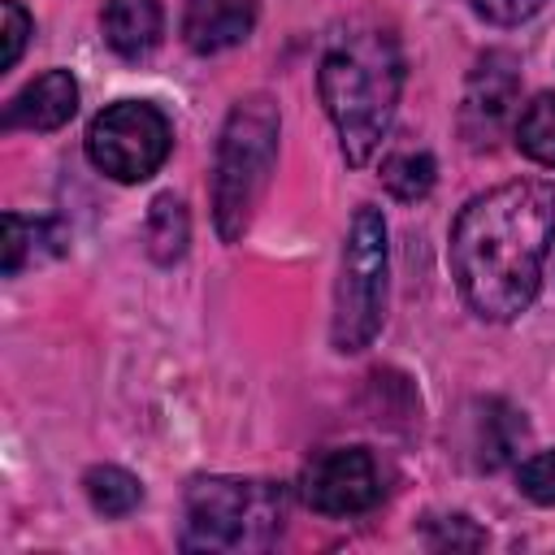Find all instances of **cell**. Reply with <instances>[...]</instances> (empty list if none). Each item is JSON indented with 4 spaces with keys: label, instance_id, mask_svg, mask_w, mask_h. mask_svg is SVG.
<instances>
[{
    "label": "cell",
    "instance_id": "1",
    "mask_svg": "<svg viewBox=\"0 0 555 555\" xmlns=\"http://www.w3.org/2000/svg\"><path fill=\"white\" fill-rule=\"evenodd\" d=\"M555 243V186L546 178H516L473 195L451 225V273L460 299L481 321L520 317Z\"/></svg>",
    "mask_w": 555,
    "mask_h": 555
},
{
    "label": "cell",
    "instance_id": "2",
    "mask_svg": "<svg viewBox=\"0 0 555 555\" xmlns=\"http://www.w3.org/2000/svg\"><path fill=\"white\" fill-rule=\"evenodd\" d=\"M321 104L338 130L347 165H369L395 121L403 95V52L399 39L382 26L356 30L321 56L317 69Z\"/></svg>",
    "mask_w": 555,
    "mask_h": 555
},
{
    "label": "cell",
    "instance_id": "3",
    "mask_svg": "<svg viewBox=\"0 0 555 555\" xmlns=\"http://www.w3.org/2000/svg\"><path fill=\"white\" fill-rule=\"evenodd\" d=\"M278 134L282 121L269 95H247L230 108L212 165V221L221 243H238L247 234L278 165Z\"/></svg>",
    "mask_w": 555,
    "mask_h": 555
},
{
    "label": "cell",
    "instance_id": "4",
    "mask_svg": "<svg viewBox=\"0 0 555 555\" xmlns=\"http://www.w3.org/2000/svg\"><path fill=\"white\" fill-rule=\"evenodd\" d=\"M286 525V490L260 477H195L182 499L186 551H264Z\"/></svg>",
    "mask_w": 555,
    "mask_h": 555
},
{
    "label": "cell",
    "instance_id": "5",
    "mask_svg": "<svg viewBox=\"0 0 555 555\" xmlns=\"http://www.w3.org/2000/svg\"><path fill=\"white\" fill-rule=\"evenodd\" d=\"M386 221L373 204H360L343 243V264L334 282V317H330V343L343 356L364 351L382 321H386Z\"/></svg>",
    "mask_w": 555,
    "mask_h": 555
},
{
    "label": "cell",
    "instance_id": "6",
    "mask_svg": "<svg viewBox=\"0 0 555 555\" xmlns=\"http://www.w3.org/2000/svg\"><path fill=\"white\" fill-rule=\"evenodd\" d=\"M173 147L169 117L147 100H117L87 126V160L117 182H147Z\"/></svg>",
    "mask_w": 555,
    "mask_h": 555
},
{
    "label": "cell",
    "instance_id": "7",
    "mask_svg": "<svg viewBox=\"0 0 555 555\" xmlns=\"http://www.w3.org/2000/svg\"><path fill=\"white\" fill-rule=\"evenodd\" d=\"M299 494L321 516H360L382 503L386 477L369 447H325L304 464Z\"/></svg>",
    "mask_w": 555,
    "mask_h": 555
},
{
    "label": "cell",
    "instance_id": "8",
    "mask_svg": "<svg viewBox=\"0 0 555 555\" xmlns=\"http://www.w3.org/2000/svg\"><path fill=\"white\" fill-rule=\"evenodd\" d=\"M516 61L507 52H486L473 74H468V87H464V100H460V130L468 143H490L499 134V126L507 121L512 104H516Z\"/></svg>",
    "mask_w": 555,
    "mask_h": 555
},
{
    "label": "cell",
    "instance_id": "9",
    "mask_svg": "<svg viewBox=\"0 0 555 555\" xmlns=\"http://www.w3.org/2000/svg\"><path fill=\"white\" fill-rule=\"evenodd\" d=\"M78 113V82L69 69H48L26 82L0 113L4 130H61Z\"/></svg>",
    "mask_w": 555,
    "mask_h": 555
},
{
    "label": "cell",
    "instance_id": "10",
    "mask_svg": "<svg viewBox=\"0 0 555 555\" xmlns=\"http://www.w3.org/2000/svg\"><path fill=\"white\" fill-rule=\"evenodd\" d=\"M251 26H256V0H182V39L199 56L243 43Z\"/></svg>",
    "mask_w": 555,
    "mask_h": 555
},
{
    "label": "cell",
    "instance_id": "11",
    "mask_svg": "<svg viewBox=\"0 0 555 555\" xmlns=\"http://www.w3.org/2000/svg\"><path fill=\"white\" fill-rule=\"evenodd\" d=\"M104 39L117 56L139 61L160 43L165 13L160 0H104Z\"/></svg>",
    "mask_w": 555,
    "mask_h": 555
},
{
    "label": "cell",
    "instance_id": "12",
    "mask_svg": "<svg viewBox=\"0 0 555 555\" xmlns=\"http://www.w3.org/2000/svg\"><path fill=\"white\" fill-rule=\"evenodd\" d=\"M525 442V416L516 408H507L503 399H486L473 412V434H468V451L477 460V468L494 473L503 468Z\"/></svg>",
    "mask_w": 555,
    "mask_h": 555
},
{
    "label": "cell",
    "instance_id": "13",
    "mask_svg": "<svg viewBox=\"0 0 555 555\" xmlns=\"http://www.w3.org/2000/svg\"><path fill=\"white\" fill-rule=\"evenodd\" d=\"M143 238H147L152 260H160V264H173L186 251V243H191V217H186V204L173 191H165V195L152 199Z\"/></svg>",
    "mask_w": 555,
    "mask_h": 555
},
{
    "label": "cell",
    "instance_id": "14",
    "mask_svg": "<svg viewBox=\"0 0 555 555\" xmlns=\"http://www.w3.org/2000/svg\"><path fill=\"white\" fill-rule=\"evenodd\" d=\"M61 234L52 221H39V217H22V212H4V278L22 273V264L39 251H61Z\"/></svg>",
    "mask_w": 555,
    "mask_h": 555
},
{
    "label": "cell",
    "instance_id": "15",
    "mask_svg": "<svg viewBox=\"0 0 555 555\" xmlns=\"http://www.w3.org/2000/svg\"><path fill=\"white\" fill-rule=\"evenodd\" d=\"M82 490H87L91 507H95L100 516H113V520H117V516H130V512L143 503L139 477L126 473V468H117V464H95V468H87Z\"/></svg>",
    "mask_w": 555,
    "mask_h": 555
},
{
    "label": "cell",
    "instance_id": "16",
    "mask_svg": "<svg viewBox=\"0 0 555 555\" xmlns=\"http://www.w3.org/2000/svg\"><path fill=\"white\" fill-rule=\"evenodd\" d=\"M516 147L538 165H555V91H542L520 108Z\"/></svg>",
    "mask_w": 555,
    "mask_h": 555
},
{
    "label": "cell",
    "instance_id": "17",
    "mask_svg": "<svg viewBox=\"0 0 555 555\" xmlns=\"http://www.w3.org/2000/svg\"><path fill=\"white\" fill-rule=\"evenodd\" d=\"M434 178H438V165L429 152H395L386 165H382V186L412 204V199H425L434 191Z\"/></svg>",
    "mask_w": 555,
    "mask_h": 555
},
{
    "label": "cell",
    "instance_id": "18",
    "mask_svg": "<svg viewBox=\"0 0 555 555\" xmlns=\"http://www.w3.org/2000/svg\"><path fill=\"white\" fill-rule=\"evenodd\" d=\"M425 542L434 546V551H455V546H468V551H477V546H486V533L468 520V516H434V520H425Z\"/></svg>",
    "mask_w": 555,
    "mask_h": 555
},
{
    "label": "cell",
    "instance_id": "19",
    "mask_svg": "<svg viewBox=\"0 0 555 555\" xmlns=\"http://www.w3.org/2000/svg\"><path fill=\"white\" fill-rule=\"evenodd\" d=\"M516 486L525 499L555 507V451H538L516 468Z\"/></svg>",
    "mask_w": 555,
    "mask_h": 555
},
{
    "label": "cell",
    "instance_id": "20",
    "mask_svg": "<svg viewBox=\"0 0 555 555\" xmlns=\"http://www.w3.org/2000/svg\"><path fill=\"white\" fill-rule=\"evenodd\" d=\"M0 17H4V56H0V69H13L17 65V56H22V48H26V39H30V17H26V9L17 4V0H0Z\"/></svg>",
    "mask_w": 555,
    "mask_h": 555
},
{
    "label": "cell",
    "instance_id": "21",
    "mask_svg": "<svg viewBox=\"0 0 555 555\" xmlns=\"http://www.w3.org/2000/svg\"><path fill=\"white\" fill-rule=\"evenodd\" d=\"M468 4H473L477 17H486V22H494V26H520V22H529L546 0H468Z\"/></svg>",
    "mask_w": 555,
    "mask_h": 555
}]
</instances>
